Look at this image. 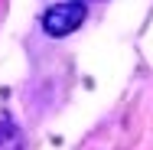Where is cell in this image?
I'll list each match as a JSON object with an SVG mask.
<instances>
[{
  "label": "cell",
  "instance_id": "1",
  "mask_svg": "<svg viewBox=\"0 0 153 150\" xmlns=\"http://www.w3.org/2000/svg\"><path fill=\"white\" fill-rule=\"evenodd\" d=\"M85 16H88V3L85 0H56L42 13V30L49 36H56V39H62V36L78 30L85 23Z\"/></svg>",
  "mask_w": 153,
  "mask_h": 150
},
{
  "label": "cell",
  "instance_id": "2",
  "mask_svg": "<svg viewBox=\"0 0 153 150\" xmlns=\"http://www.w3.org/2000/svg\"><path fill=\"white\" fill-rule=\"evenodd\" d=\"M0 150H23V134L10 121H0Z\"/></svg>",
  "mask_w": 153,
  "mask_h": 150
},
{
  "label": "cell",
  "instance_id": "3",
  "mask_svg": "<svg viewBox=\"0 0 153 150\" xmlns=\"http://www.w3.org/2000/svg\"><path fill=\"white\" fill-rule=\"evenodd\" d=\"M85 3H88V0H85Z\"/></svg>",
  "mask_w": 153,
  "mask_h": 150
}]
</instances>
